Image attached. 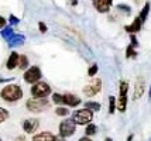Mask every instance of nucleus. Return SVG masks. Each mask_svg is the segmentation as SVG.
<instances>
[{
	"label": "nucleus",
	"mask_w": 151,
	"mask_h": 141,
	"mask_svg": "<svg viewBox=\"0 0 151 141\" xmlns=\"http://www.w3.org/2000/svg\"><path fill=\"white\" fill-rule=\"evenodd\" d=\"M40 126V121L37 119H27L24 123H23V128H24V131L28 133V134H31L34 133Z\"/></svg>",
	"instance_id": "9d476101"
},
{
	"label": "nucleus",
	"mask_w": 151,
	"mask_h": 141,
	"mask_svg": "<svg viewBox=\"0 0 151 141\" xmlns=\"http://www.w3.org/2000/svg\"><path fill=\"white\" fill-rule=\"evenodd\" d=\"M130 38H132V42H130V45L127 47L126 57H127V58H136V57H137L136 47L138 45V42H137V40H136V35H134V34H132V35H130Z\"/></svg>",
	"instance_id": "9b49d317"
},
{
	"label": "nucleus",
	"mask_w": 151,
	"mask_h": 141,
	"mask_svg": "<svg viewBox=\"0 0 151 141\" xmlns=\"http://www.w3.org/2000/svg\"><path fill=\"white\" fill-rule=\"evenodd\" d=\"M143 23H144V21L141 20V19H140V16H138V17H136V19H134V21H133L132 26H126V31H127V33H130V34L138 33V31L141 30Z\"/></svg>",
	"instance_id": "f8f14e48"
},
{
	"label": "nucleus",
	"mask_w": 151,
	"mask_h": 141,
	"mask_svg": "<svg viewBox=\"0 0 151 141\" xmlns=\"http://www.w3.org/2000/svg\"><path fill=\"white\" fill-rule=\"evenodd\" d=\"M100 87H102V81L100 79H93L91 83H88L83 87V93L88 97H92V96H95V94H98L100 92Z\"/></svg>",
	"instance_id": "0eeeda50"
},
{
	"label": "nucleus",
	"mask_w": 151,
	"mask_h": 141,
	"mask_svg": "<svg viewBox=\"0 0 151 141\" xmlns=\"http://www.w3.org/2000/svg\"><path fill=\"white\" fill-rule=\"evenodd\" d=\"M54 137L51 133H41V134L34 135L33 141H54Z\"/></svg>",
	"instance_id": "f3484780"
},
{
	"label": "nucleus",
	"mask_w": 151,
	"mask_h": 141,
	"mask_svg": "<svg viewBox=\"0 0 151 141\" xmlns=\"http://www.w3.org/2000/svg\"><path fill=\"white\" fill-rule=\"evenodd\" d=\"M79 141H92L89 137H82V138H79Z\"/></svg>",
	"instance_id": "7c9ffc66"
},
{
	"label": "nucleus",
	"mask_w": 151,
	"mask_h": 141,
	"mask_svg": "<svg viewBox=\"0 0 151 141\" xmlns=\"http://www.w3.org/2000/svg\"><path fill=\"white\" fill-rule=\"evenodd\" d=\"M13 34L14 33H13V30H12V27H6V28H3V30H1V37H3L6 41L9 40Z\"/></svg>",
	"instance_id": "aec40b11"
},
{
	"label": "nucleus",
	"mask_w": 151,
	"mask_h": 141,
	"mask_svg": "<svg viewBox=\"0 0 151 141\" xmlns=\"http://www.w3.org/2000/svg\"><path fill=\"white\" fill-rule=\"evenodd\" d=\"M148 11H150V3H145L144 7H143V10H141V13H140V19L143 21H145L147 16H148Z\"/></svg>",
	"instance_id": "6ab92c4d"
},
{
	"label": "nucleus",
	"mask_w": 151,
	"mask_h": 141,
	"mask_svg": "<svg viewBox=\"0 0 151 141\" xmlns=\"http://www.w3.org/2000/svg\"><path fill=\"white\" fill-rule=\"evenodd\" d=\"M95 7L96 10L100 11V13H107L109 11V7H110V3L107 0H95Z\"/></svg>",
	"instance_id": "2eb2a0df"
},
{
	"label": "nucleus",
	"mask_w": 151,
	"mask_h": 141,
	"mask_svg": "<svg viewBox=\"0 0 151 141\" xmlns=\"http://www.w3.org/2000/svg\"><path fill=\"white\" fill-rule=\"evenodd\" d=\"M24 79L28 83H37L41 79V69L38 67H31L24 74Z\"/></svg>",
	"instance_id": "6e6552de"
},
{
	"label": "nucleus",
	"mask_w": 151,
	"mask_h": 141,
	"mask_svg": "<svg viewBox=\"0 0 151 141\" xmlns=\"http://www.w3.org/2000/svg\"><path fill=\"white\" fill-rule=\"evenodd\" d=\"M27 107L34 113H40V112H44L47 109H50V103L45 97H33L27 102Z\"/></svg>",
	"instance_id": "f03ea898"
},
{
	"label": "nucleus",
	"mask_w": 151,
	"mask_h": 141,
	"mask_svg": "<svg viewBox=\"0 0 151 141\" xmlns=\"http://www.w3.org/2000/svg\"><path fill=\"white\" fill-rule=\"evenodd\" d=\"M4 24H6V20L3 17H0V26H4Z\"/></svg>",
	"instance_id": "2f4dec72"
},
{
	"label": "nucleus",
	"mask_w": 151,
	"mask_h": 141,
	"mask_svg": "<svg viewBox=\"0 0 151 141\" xmlns=\"http://www.w3.org/2000/svg\"><path fill=\"white\" fill-rule=\"evenodd\" d=\"M105 141H113V140H112V138H106Z\"/></svg>",
	"instance_id": "c9c22d12"
},
{
	"label": "nucleus",
	"mask_w": 151,
	"mask_h": 141,
	"mask_svg": "<svg viewBox=\"0 0 151 141\" xmlns=\"http://www.w3.org/2000/svg\"><path fill=\"white\" fill-rule=\"evenodd\" d=\"M127 90H129V83L120 82V96L117 99V109L122 113H124L127 107Z\"/></svg>",
	"instance_id": "20e7f679"
},
{
	"label": "nucleus",
	"mask_w": 151,
	"mask_h": 141,
	"mask_svg": "<svg viewBox=\"0 0 151 141\" xmlns=\"http://www.w3.org/2000/svg\"><path fill=\"white\" fill-rule=\"evenodd\" d=\"M148 141H151V138H150V140H148Z\"/></svg>",
	"instance_id": "58836bf2"
},
{
	"label": "nucleus",
	"mask_w": 151,
	"mask_h": 141,
	"mask_svg": "<svg viewBox=\"0 0 151 141\" xmlns=\"http://www.w3.org/2000/svg\"><path fill=\"white\" fill-rule=\"evenodd\" d=\"M117 9H119V10H124L126 13H130V7H129V6H124V4H119Z\"/></svg>",
	"instance_id": "cd10ccee"
},
{
	"label": "nucleus",
	"mask_w": 151,
	"mask_h": 141,
	"mask_svg": "<svg viewBox=\"0 0 151 141\" xmlns=\"http://www.w3.org/2000/svg\"><path fill=\"white\" fill-rule=\"evenodd\" d=\"M133 140V134H130L129 135V138H127V141H132Z\"/></svg>",
	"instance_id": "72a5a7b5"
},
{
	"label": "nucleus",
	"mask_w": 151,
	"mask_h": 141,
	"mask_svg": "<svg viewBox=\"0 0 151 141\" xmlns=\"http://www.w3.org/2000/svg\"><path fill=\"white\" fill-rule=\"evenodd\" d=\"M55 113L58 114V116H66L69 112H68V109H65V107H58L55 110Z\"/></svg>",
	"instance_id": "a878e982"
},
{
	"label": "nucleus",
	"mask_w": 151,
	"mask_h": 141,
	"mask_svg": "<svg viewBox=\"0 0 151 141\" xmlns=\"http://www.w3.org/2000/svg\"><path fill=\"white\" fill-rule=\"evenodd\" d=\"M19 67H20V69H26L28 67V58H27L26 55H20Z\"/></svg>",
	"instance_id": "4be33fe9"
},
{
	"label": "nucleus",
	"mask_w": 151,
	"mask_h": 141,
	"mask_svg": "<svg viewBox=\"0 0 151 141\" xmlns=\"http://www.w3.org/2000/svg\"><path fill=\"white\" fill-rule=\"evenodd\" d=\"M117 107V102H116V97L114 96H110L109 97V113L113 114L114 113V110Z\"/></svg>",
	"instance_id": "a211bd4d"
},
{
	"label": "nucleus",
	"mask_w": 151,
	"mask_h": 141,
	"mask_svg": "<svg viewBox=\"0 0 151 141\" xmlns=\"http://www.w3.org/2000/svg\"><path fill=\"white\" fill-rule=\"evenodd\" d=\"M107 1H109V3H110V4H112V1H113V0H107Z\"/></svg>",
	"instance_id": "4c0bfd02"
},
{
	"label": "nucleus",
	"mask_w": 151,
	"mask_h": 141,
	"mask_svg": "<svg viewBox=\"0 0 151 141\" xmlns=\"http://www.w3.org/2000/svg\"><path fill=\"white\" fill-rule=\"evenodd\" d=\"M50 93H51V87L45 82H37L31 87V94L34 97H47Z\"/></svg>",
	"instance_id": "39448f33"
},
{
	"label": "nucleus",
	"mask_w": 151,
	"mask_h": 141,
	"mask_svg": "<svg viewBox=\"0 0 151 141\" xmlns=\"http://www.w3.org/2000/svg\"><path fill=\"white\" fill-rule=\"evenodd\" d=\"M96 131H98V127H96L95 124H88V127H86V130H85V134L86 135H95Z\"/></svg>",
	"instance_id": "412c9836"
},
{
	"label": "nucleus",
	"mask_w": 151,
	"mask_h": 141,
	"mask_svg": "<svg viewBox=\"0 0 151 141\" xmlns=\"http://www.w3.org/2000/svg\"><path fill=\"white\" fill-rule=\"evenodd\" d=\"M64 100H65V104L68 106H71V107H76L79 103H81V99H79L78 96H75V94H64Z\"/></svg>",
	"instance_id": "ddd939ff"
},
{
	"label": "nucleus",
	"mask_w": 151,
	"mask_h": 141,
	"mask_svg": "<svg viewBox=\"0 0 151 141\" xmlns=\"http://www.w3.org/2000/svg\"><path fill=\"white\" fill-rule=\"evenodd\" d=\"M0 96L7 102H16V100H19V99H21L23 90H21V87L19 85H9V86L3 87Z\"/></svg>",
	"instance_id": "f257e3e1"
},
{
	"label": "nucleus",
	"mask_w": 151,
	"mask_h": 141,
	"mask_svg": "<svg viewBox=\"0 0 151 141\" xmlns=\"http://www.w3.org/2000/svg\"><path fill=\"white\" fill-rule=\"evenodd\" d=\"M72 119L75 120L76 124H88L93 119V110H91V109H88V107L82 109V110H76L73 113Z\"/></svg>",
	"instance_id": "7ed1b4c3"
},
{
	"label": "nucleus",
	"mask_w": 151,
	"mask_h": 141,
	"mask_svg": "<svg viewBox=\"0 0 151 141\" xmlns=\"http://www.w3.org/2000/svg\"><path fill=\"white\" fill-rule=\"evenodd\" d=\"M54 141H65V140H64L62 137H55V138H54Z\"/></svg>",
	"instance_id": "473e14b6"
},
{
	"label": "nucleus",
	"mask_w": 151,
	"mask_h": 141,
	"mask_svg": "<svg viewBox=\"0 0 151 141\" xmlns=\"http://www.w3.org/2000/svg\"><path fill=\"white\" fill-rule=\"evenodd\" d=\"M85 107L91 109V110H95V112H98V110H100V104H99V103H96V102H86Z\"/></svg>",
	"instance_id": "5701e85b"
},
{
	"label": "nucleus",
	"mask_w": 151,
	"mask_h": 141,
	"mask_svg": "<svg viewBox=\"0 0 151 141\" xmlns=\"http://www.w3.org/2000/svg\"><path fill=\"white\" fill-rule=\"evenodd\" d=\"M0 141H1V138H0Z\"/></svg>",
	"instance_id": "ea45409f"
},
{
	"label": "nucleus",
	"mask_w": 151,
	"mask_h": 141,
	"mask_svg": "<svg viewBox=\"0 0 151 141\" xmlns=\"http://www.w3.org/2000/svg\"><path fill=\"white\" fill-rule=\"evenodd\" d=\"M144 89H145V81L141 78V76H138L137 81H136V85H134V94H133V99L134 100H137L140 99L143 93H144Z\"/></svg>",
	"instance_id": "1a4fd4ad"
},
{
	"label": "nucleus",
	"mask_w": 151,
	"mask_h": 141,
	"mask_svg": "<svg viewBox=\"0 0 151 141\" xmlns=\"http://www.w3.org/2000/svg\"><path fill=\"white\" fill-rule=\"evenodd\" d=\"M76 130V124H75V120L73 119H68V120H64L59 126V133L62 137H69L72 135Z\"/></svg>",
	"instance_id": "423d86ee"
},
{
	"label": "nucleus",
	"mask_w": 151,
	"mask_h": 141,
	"mask_svg": "<svg viewBox=\"0 0 151 141\" xmlns=\"http://www.w3.org/2000/svg\"><path fill=\"white\" fill-rule=\"evenodd\" d=\"M24 41H26L24 35H21V34H13V35L7 40V42H9V45L14 47V45H23Z\"/></svg>",
	"instance_id": "4468645a"
},
{
	"label": "nucleus",
	"mask_w": 151,
	"mask_h": 141,
	"mask_svg": "<svg viewBox=\"0 0 151 141\" xmlns=\"http://www.w3.org/2000/svg\"><path fill=\"white\" fill-rule=\"evenodd\" d=\"M72 1H73V4H76V0H72Z\"/></svg>",
	"instance_id": "e433bc0d"
},
{
	"label": "nucleus",
	"mask_w": 151,
	"mask_h": 141,
	"mask_svg": "<svg viewBox=\"0 0 151 141\" xmlns=\"http://www.w3.org/2000/svg\"><path fill=\"white\" fill-rule=\"evenodd\" d=\"M19 62H20V55L17 52H12L10 57H9V61H7V69H14L19 65Z\"/></svg>",
	"instance_id": "dca6fc26"
},
{
	"label": "nucleus",
	"mask_w": 151,
	"mask_h": 141,
	"mask_svg": "<svg viewBox=\"0 0 151 141\" xmlns=\"http://www.w3.org/2000/svg\"><path fill=\"white\" fill-rule=\"evenodd\" d=\"M10 21L14 23V24H17V23H19V19H17V17H14V16H10Z\"/></svg>",
	"instance_id": "c756f323"
},
{
	"label": "nucleus",
	"mask_w": 151,
	"mask_h": 141,
	"mask_svg": "<svg viewBox=\"0 0 151 141\" xmlns=\"http://www.w3.org/2000/svg\"><path fill=\"white\" fill-rule=\"evenodd\" d=\"M7 117H9V112H7L6 109L0 107V123H3L4 120H7Z\"/></svg>",
	"instance_id": "393cba45"
},
{
	"label": "nucleus",
	"mask_w": 151,
	"mask_h": 141,
	"mask_svg": "<svg viewBox=\"0 0 151 141\" xmlns=\"http://www.w3.org/2000/svg\"><path fill=\"white\" fill-rule=\"evenodd\" d=\"M148 97L151 99V87H150V92H148Z\"/></svg>",
	"instance_id": "f704fd0d"
},
{
	"label": "nucleus",
	"mask_w": 151,
	"mask_h": 141,
	"mask_svg": "<svg viewBox=\"0 0 151 141\" xmlns=\"http://www.w3.org/2000/svg\"><path fill=\"white\" fill-rule=\"evenodd\" d=\"M52 100H54V103H57V104H64V103H65V100H64V94H59V93L52 94Z\"/></svg>",
	"instance_id": "b1692460"
},
{
	"label": "nucleus",
	"mask_w": 151,
	"mask_h": 141,
	"mask_svg": "<svg viewBox=\"0 0 151 141\" xmlns=\"http://www.w3.org/2000/svg\"><path fill=\"white\" fill-rule=\"evenodd\" d=\"M40 31H41V33H45L47 31V26L44 23H40Z\"/></svg>",
	"instance_id": "c85d7f7f"
},
{
	"label": "nucleus",
	"mask_w": 151,
	"mask_h": 141,
	"mask_svg": "<svg viewBox=\"0 0 151 141\" xmlns=\"http://www.w3.org/2000/svg\"><path fill=\"white\" fill-rule=\"evenodd\" d=\"M96 72H98V65H96V64H93L92 67L89 68L88 75H89V76H93V75H96Z\"/></svg>",
	"instance_id": "bb28decb"
}]
</instances>
